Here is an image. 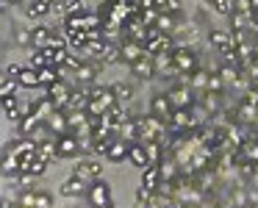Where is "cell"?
Instances as JSON below:
<instances>
[{"mask_svg":"<svg viewBox=\"0 0 258 208\" xmlns=\"http://www.w3.org/2000/svg\"><path fill=\"white\" fill-rule=\"evenodd\" d=\"M139 128H142V145H147V142H161L164 133H167V128H169V122L150 111L139 119Z\"/></svg>","mask_w":258,"mask_h":208,"instance_id":"cell-1","label":"cell"},{"mask_svg":"<svg viewBox=\"0 0 258 208\" xmlns=\"http://www.w3.org/2000/svg\"><path fill=\"white\" fill-rule=\"evenodd\" d=\"M86 197H89L92 208H111V189H108V183H103V180H92Z\"/></svg>","mask_w":258,"mask_h":208,"instance_id":"cell-2","label":"cell"},{"mask_svg":"<svg viewBox=\"0 0 258 208\" xmlns=\"http://www.w3.org/2000/svg\"><path fill=\"white\" fill-rule=\"evenodd\" d=\"M56 142H58V158H75L84 150V145H81V139L75 133H64V136H58Z\"/></svg>","mask_w":258,"mask_h":208,"instance_id":"cell-3","label":"cell"},{"mask_svg":"<svg viewBox=\"0 0 258 208\" xmlns=\"http://www.w3.org/2000/svg\"><path fill=\"white\" fill-rule=\"evenodd\" d=\"M45 95L50 97L53 103H56V108H67V103H70V97H73V89H70L64 81H56L53 86H45Z\"/></svg>","mask_w":258,"mask_h":208,"instance_id":"cell-4","label":"cell"},{"mask_svg":"<svg viewBox=\"0 0 258 208\" xmlns=\"http://www.w3.org/2000/svg\"><path fill=\"white\" fill-rule=\"evenodd\" d=\"M169 128H172V130H195L191 106L189 108H175V111L169 114Z\"/></svg>","mask_w":258,"mask_h":208,"instance_id":"cell-5","label":"cell"},{"mask_svg":"<svg viewBox=\"0 0 258 208\" xmlns=\"http://www.w3.org/2000/svg\"><path fill=\"white\" fill-rule=\"evenodd\" d=\"M172 61H175V67H178V73H195L197 70V58L189 47H175Z\"/></svg>","mask_w":258,"mask_h":208,"instance_id":"cell-6","label":"cell"},{"mask_svg":"<svg viewBox=\"0 0 258 208\" xmlns=\"http://www.w3.org/2000/svg\"><path fill=\"white\" fill-rule=\"evenodd\" d=\"M153 67H156V73L164 75V78H175V75H178V67H175L172 53H169V50L156 53V56H153Z\"/></svg>","mask_w":258,"mask_h":208,"instance_id":"cell-7","label":"cell"},{"mask_svg":"<svg viewBox=\"0 0 258 208\" xmlns=\"http://www.w3.org/2000/svg\"><path fill=\"white\" fill-rule=\"evenodd\" d=\"M73 175L81 180H86V183H92V180H100V164L97 161H78L73 167Z\"/></svg>","mask_w":258,"mask_h":208,"instance_id":"cell-8","label":"cell"},{"mask_svg":"<svg viewBox=\"0 0 258 208\" xmlns=\"http://www.w3.org/2000/svg\"><path fill=\"white\" fill-rule=\"evenodd\" d=\"M47 122V128H50V133L56 136H64V133H70V122H67V111H61V108H56V111L50 114V117L45 119Z\"/></svg>","mask_w":258,"mask_h":208,"instance_id":"cell-9","label":"cell"},{"mask_svg":"<svg viewBox=\"0 0 258 208\" xmlns=\"http://www.w3.org/2000/svg\"><path fill=\"white\" fill-rule=\"evenodd\" d=\"M150 111H153V114H158V117H164V119L169 122V114L175 111V106H172V100H169L167 92H158V95H153V100H150Z\"/></svg>","mask_w":258,"mask_h":208,"instance_id":"cell-10","label":"cell"},{"mask_svg":"<svg viewBox=\"0 0 258 208\" xmlns=\"http://www.w3.org/2000/svg\"><path fill=\"white\" fill-rule=\"evenodd\" d=\"M119 139L128 142V145H136V142L142 139V128H139V119H128V122H122L117 128Z\"/></svg>","mask_w":258,"mask_h":208,"instance_id":"cell-11","label":"cell"},{"mask_svg":"<svg viewBox=\"0 0 258 208\" xmlns=\"http://www.w3.org/2000/svg\"><path fill=\"white\" fill-rule=\"evenodd\" d=\"M131 73L136 75L139 81H150L156 75V67H153V56H142L139 61L131 64Z\"/></svg>","mask_w":258,"mask_h":208,"instance_id":"cell-12","label":"cell"},{"mask_svg":"<svg viewBox=\"0 0 258 208\" xmlns=\"http://www.w3.org/2000/svg\"><path fill=\"white\" fill-rule=\"evenodd\" d=\"M61 194H64V197H81V194H89V183L73 175V178H67V180L61 183Z\"/></svg>","mask_w":258,"mask_h":208,"instance_id":"cell-13","label":"cell"},{"mask_svg":"<svg viewBox=\"0 0 258 208\" xmlns=\"http://www.w3.org/2000/svg\"><path fill=\"white\" fill-rule=\"evenodd\" d=\"M128 161L134 164V167H139V169L150 167V156H147V147L142 145V142H136V145L128 147Z\"/></svg>","mask_w":258,"mask_h":208,"instance_id":"cell-14","label":"cell"},{"mask_svg":"<svg viewBox=\"0 0 258 208\" xmlns=\"http://www.w3.org/2000/svg\"><path fill=\"white\" fill-rule=\"evenodd\" d=\"M167 95H169V100H172L175 108H189L191 106V89L183 86V84H178L175 89H169Z\"/></svg>","mask_w":258,"mask_h":208,"instance_id":"cell-15","label":"cell"},{"mask_svg":"<svg viewBox=\"0 0 258 208\" xmlns=\"http://www.w3.org/2000/svg\"><path fill=\"white\" fill-rule=\"evenodd\" d=\"M128 142H122V139H114L111 142V147L106 150V158L111 164H122V161H128Z\"/></svg>","mask_w":258,"mask_h":208,"instance_id":"cell-16","label":"cell"},{"mask_svg":"<svg viewBox=\"0 0 258 208\" xmlns=\"http://www.w3.org/2000/svg\"><path fill=\"white\" fill-rule=\"evenodd\" d=\"M142 56H147L142 45H136V42H122V64L125 67H131L134 61H139Z\"/></svg>","mask_w":258,"mask_h":208,"instance_id":"cell-17","label":"cell"},{"mask_svg":"<svg viewBox=\"0 0 258 208\" xmlns=\"http://www.w3.org/2000/svg\"><path fill=\"white\" fill-rule=\"evenodd\" d=\"M158 183H161V172H158V164H150V167L142 169V186L150 191L158 189Z\"/></svg>","mask_w":258,"mask_h":208,"instance_id":"cell-18","label":"cell"},{"mask_svg":"<svg viewBox=\"0 0 258 208\" xmlns=\"http://www.w3.org/2000/svg\"><path fill=\"white\" fill-rule=\"evenodd\" d=\"M36 150H39V156L45 158L47 164H50V161H58V142H56V136L39 142V145H36Z\"/></svg>","mask_w":258,"mask_h":208,"instance_id":"cell-19","label":"cell"},{"mask_svg":"<svg viewBox=\"0 0 258 208\" xmlns=\"http://www.w3.org/2000/svg\"><path fill=\"white\" fill-rule=\"evenodd\" d=\"M86 106H89V95H86V89L81 86V89H73V97H70L64 111H86Z\"/></svg>","mask_w":258,"mask_h":208,"instance_id":"cell-20","label":"cell"},{"mask_svg":"<svg viewBox=\"0 0 258 208\" xmlns=\"http://www.w3.org/2000/svg\"><path fill=\"white\" fill-rule=\"evenodd\" d=\"M97 78V67L95 64H84L81 70H75V84L78 86H92Z\"/></svg>","mask_w":258,"mask_h":208,"instance_id":"cell-21","label":"cell"},{"mask_svg":"<svg viewBox=\"0 0 258 208\" xmlns=\"http://www.w3.org/2000/svg\"><path fill=\"white\" fill-rule=\"evenodd\" d=\"M208 42H211L219 53H225V50H230V47H233V39H230L228 31H211V34H208Z\"/></svg>","mask_w":258,"mask_h":208,"instance_id":"cell-22","label":"cell"},{"mask_svg":"<svg viewBox=\"0 0 258 208\" xmlns=\"http://www.w3.org/2000/svg\"><path fill=\"white\" fill-rule=\"evenodd\" d=\"M56 81H61V67L58 64H47L39 70V84L42 86H53Z\"/></svg>","mask_w":258,"mask_h":208,"instance_id":"cell-23","label":"cell"},{"mask_svg":"<svg viewBox=\"0 0 258 208\" xmlns=\"http://www.w3.org/2000/svg\"><path fill=\"white\" fill-rule=\"evenodd\" d=\"M228 202H230V208H252L250 197H247V189H241V186L239 189L233 186V189L228 191Z\"/></svg>","mask_w":258,"mask_h":208,"instance_id":"cell-24","label":"cell"},{"mask_svg":"<svg viewBox=\"0 0 258 208\" xmlns=\"http://www.w3.org/2000/svg\"><path fill=\"white\" fill-rule=\"evenodd\" d=\"M208 78H211V70L206 67H197L195 73H191V92H206L208 89Z\"/></svg>","mask_w":258,"mask_h":208,"instance_id":"cell-25","label":"cell"},{"mask_svg":"<svg viewBox=\"0 0 258 208\" xmlns=\"http://www.w3.org/2000/svg\"><path fill=\"white\" fill-rule=\"evenodd\" d=\"M20 86L23 89H34V86H42L39 84V70H34V67H23V73H20Z\"/></svg>","mask_w":258,"mask_h":208,"instance_id":"cell-26","label":"cell"},{"mask_svg":"<svg viewBox=\"0 0 258 208\" xmlns=\"http://www.w3.org/2000/svg\"><path fill=\"white\" fill-rule=\"evenodd\" d=\"M39 122H42V119H39V114H34V111H31V114H25V117L17 122V125H20V136L31 139V133H34V128H36Z\"/></svg>","mask_w":258,"mask_h":208,"instance_id":"cell-27","label":"cell"},{"mask_svg":"<svg viewBox=\"0 0 258 208\" xmlns=\"http://www.w3.org/2000/svg\"><path fill=\"white\" fill-rule=\"evenodd\" d=\"M156 28H158V34L172 36V34H175V28H178V23H175V14H158Z\"/></svg>","mask_w":258,"mask_h":208,"instance_id":"cell-28","label":"cell"},{"mask_svg":"<svg viewBox=\"0 0 258 208\" xmlns=\"http://www.w3.org/2000/svg\"><path fill=\"white\" fill-rule=\"evenodd\" d=\"M100 64H122V45H111V42H108L106 50H103Z\"/></svg>","mask_w":258,"mask_h":208,"instance_id":"cell-29","label":"cell"},{"mask_svg":"<svg viewBox=\"0 0 258 208\" xmlns=\"http://www.w3.org/2000/svg\"><path fill=\"white\" fill-rule=\"evenodd\" d=\"M14 42H17L20 47H34V28L17 25V28H14Z\"/></svg>","mask_w":258,"mask_h":208,"instance_id":"cell-30","label":"cell"},{"mask_svg":"<svg viewBox=\"0 0 258 208\" xmlns=\"http://www.w3.org/2000/svg\"><path fill=\"white\" fill-rule=\"evenodd\" d=\"M217 75H219V78L225 81V86H228V89H230V86H233L236 81H239L241 70H236V67H228V64H219V67H217Z\"/></svg>","mask_w":258,"mask_h":208,"instance_id":"cell-31","label":"cell"},{"mask_svg":"<svg viewBox=\"0 0 258 208\" xmlns=\"http://www.w3.org/2000/svg\"><path fill=\"white\" fill-rule=\"evenodd\" d=\"M128 119H131V114L125 111V108L119 106V103H117L114 108H108V122H111V128H114V130H117L122 122H128Z\"/></svg>","mask_w":258,"mask_h":208,"instance_id":"cell-32","label":"cell"},{"mask_svg":"<svg viewBox=\"0 0 258 208\" xmlns=\"http://www.w3.org/2000/svg\"><path fill=\"white\" fill-rule=\"evenodd\" d=\"M239 153L247 158V161H255L258 164V136H250V139L239 147Z\"/></svg>","mask_w":258,"mask_h":208,"instance_id":"cell-33","label":"cell"},{"mask_svg":"<svg viewBox=\"0 0 258 208\" xmlns=\"http://www.w3.org/2000/svg\"><path fill=\"white\" fill-rule=\"evenodd\" d=\"M47 12H53V3H45V0H34L28 6V17L36 20V17H45Z\"/></svg>","mask_w":258,"mask_h":208,"instance_id":"cell-34","label":"cell"},{"mask_svg":"<svg viewBox=\"0 0 258 208\" xmlns=\"http://www.w3.org/2000/svg\"><path fill=\"white\" fill-rule=\"evenodd\" d=\"M153 6L161 14H178L180 12V0H153Z\"/></svg>","mask_w":258,"mask_h":208,"instance_id":"cell-35","label":"cell"},{"mask_svg":"<svg viewBox=\"0 0 258 208\" xmlns=\"http://www.w3.org/2000/svg\"><path fill=\"white\" fill-rule=\"evenodd\" d=\"M147 156H150V164H158L164 158V153H167V147L161 145V142H147Z\"/></svg>","mask_w":258,"mask_h":208,"instance_id":"cell-36","label":"cell"},{"mask_svg":"<svg viewBox=\"0 0 258 208\" xmlns=\"http://www.w3.org/2000/svg\"><path fill=\"white\" fill-rule=\"evenodd\" d=\"M111 92L117 95V100H119V103H125V100H131V97H134V86H131V84H125V81L114 84V86H111Z\"/></svg>","mask_w":258,"mask_h":208,"instance_id":"cell-37","label":"cell"},{"mask_svg":"<svg viewBox=\"0 0 258 208\" xmlns=\"http://www.w3.org/2000/svg\"><path fill=\"white\" fill-rule=\"evenodd\" d=\"M50 34H53L50 28H45V25H36V28H34V47H47Z\"/></svg>","mask_w":258,"mask_h":208,"instance_id":"cell-38","label":"cell"},{"mask_svg":"<svg viewBox=\"0 0 258 208\" xmlns=\"http://www.w3.org/2000/svg\"><path fill=\"white\" fill-rule=\"evenodd\" d=\"M230 28H233V31H241V28H250V14H241V12H233V14H230Z\"/></svg>","mask_w":258,"mask_h":208,"instance_id":"cell-39","label":"cell"},{"mask_svg":"<svg viewBox=\"0 0 258 208\" xmlns=\"http://www.w3.org/2000/svg\"><path fill=\"white\" fill-rule=\"evenodd\" d=\"M14 183H17V189L20 191H31V189H36V175H20V178H14Z\"/></svg>","mask_w":258,"mask_h":208,"instance_id":"cell-40","label":"cell"},{"mask_svg":"<svg viewBox=\"0 0 258 208\" xmlns=\"http://www.w3.org/2000/svg\"><path fill=\"white\" fill-rule=\"evenodd\" d=\"M158 14H161V12H158L156 6H153V9H142V12H139V20L147 25V28H153V25H156V20H158Z\"/></svg>","mask_w":258,"mask_h":208,"instance_id":"cell-41","label":"cell"},{"mask_svg":"<svg viewBox=\"0 0 258 208\" xmlns=\"http://www.w3.org/2000/svg\"><path fill=\"white\" fill-rule=\"evenodd\" d=\"M225 89H228V86H225V81L219 78L217 73H211V78H208V89H206V92H214V95H225Z\"/></svg>","mask_w":258,"mask_h":208,"instance_id":"cell-42","label":"cell"},{"mask_svg":"<svg viewBox=\"0 0 258 208\" xmlns=\"http://www.w3.org/2000/svg\"><path fill=\"white\" fill-rule=\"evenodd\" d=\"M64 31H67L70 36L78 34L81 31V14H67V20H64Z\"/></svg>","mask_w":258,"mask_h":208,"instance_id":"cell-43","label":"cell"},{"mask_svg":"<svg viewBox=\"0 0 258 208\" xmlns=\"http://www.w3.org/2000/svg\"><path fill=\"white\" fill-rule=\"evenodd\" d=\"M17 89H23V86H20V81L6 78V81H3V86H0V95H3V97H12V95H17Z\"/></svg>","mask_w":258,"mask_h":208,"instance_id":"cell-44","label":"cell"},{"mask_svg":"<svg viewBox=\"0 0 258 208\" xmlns=\"http://www.w3.org/2000/svg\"><path fill=\"white\" fill-rule=\"evenodd\" d=\"M70 45L78 47V50H84L86 45H89V31H78V34L70 36Z\"/></svg>","mask_w":258,"mask_h":208,"instance_id":"cell-45","label":"cell"},{"mask_svg":"<svg viewBox=\"0 0 258 208\" xmlns=\"http://www.w3.org/2000/svg\"><path fill=\"white\" fill-rule=\"evenodd\" d=\"M217 14H233V0H211Z\"/></svg>","mask_w":258,"mask_h":208,"instance_id":"cell-46","label":"cell"},{"mask_svg":"<svg viewBox=\"0 0 258 208\" xmlns=\"http://www.w3.org/2000/svg\"><path fill=\"white\" fill-rule=\"evenodd\" d=\"M34 208H53V197L47 191H36V200H34Z\"/></svg>","mask_w":258,"mask_h":208,"instance_id":"cell-47","label":"cell"},{"mask_svg":"<svg viewBox=\"0 0 258 208\" xmlns=\"http://www.w3.org/2000/svg\"><path fill=\"white\" fill-rule=\"evenodd\" d=\"M67 14H86V0H67Z\"/></svg>","mask_w":258,"mask_h":208,"instance_id":"cell-48","label":"cell"},{"mask_svg":"<svg viewBox=\"0 0 258 208\" xmlns=\"http://www.w3.org/2000/svg\"><path fill=\"white\" fill-rule=\"evenodd\" d=\"M45 169H47V161L42 156H36V161L31 164V175H36V178H42L45 175Z\"/></svg>","mask_w":258,"mask_h":208,"instance_id":"cell-49","label":"cell"},{"mask_svg":"<svg viewBox=\"0 0 258 208\" xmlns=\"http://www.w3.org/2000/svg\"><path fill=\"white\" fill-rule=\"evenodd\" d=\"M150 200H156V191L139 186V189H136V202H150Z\"/></svg>","mask_w":258,"mask_h":208,"instance_id":"cell-50","label":"cell"},{"mask_svg":"<svg viewBox=\"0 0 258 208\" xmlns=\"http://www.w3.org/2000/svg\"><path fill=\"white\" fill-rule=\"evenodd\" d=\"M47 47H53V50H61V47H67V39H64L61 34H50V39H47Z\"/></svg>","mask_w":258,"mask_h":208,"instance_id":"cell-51","label":"cell"},{"mask_svg":"<svg viewBox=\"0 0 258 208\" xmlns=\"http://www.w3.org/2000/svg\"><path fill=\"white\" fill-rule=\"evenodd\" d=\"M233 12H241V14H252V3H250V0H233Z\"/></svg>","mask_w":258,"mask_h":208,"instance_id":"cell-52","label":"cell"},{"mask_svg":"<svg viewBox=\"0 0 258 208\" xmlns=\"http://www.w3.org/2000/svg\"><path fill=\"white\" fill-rule=\"evenodd\" d=\"M244 103H250V106H255L258 108V92L255 89H244V97H241Z\"/></svg>","mask_w":258,"mask_h":208,"instance_id":"cell-53","label":"cell"},{"mask_svg":"<svg viewBox=\"0 0 258 208\" xmlns=\"http://www.w3.org/2000/svg\"><path fill=\"white\" fill-rule=\"evenodd\" d=\"M17 108L20 106H17V97H14V95L12 97H3V111H6V114L9 111H17Z\"/></svg>","mask_w":258,"mask_h":208,"instance_id":"cell-54","label":"cell"},{"mask_svg":"<svg viewBox=\"0 0 258 208\" xmlns=\"http://www.w3.org/2000/svg\"><path fill=\"white\" fill-rule=\"evenodd\" d=\"M67 47H61V50H56L53 53V64H58V67H64V61H67Z\"/></svg>","mask_w":258,"mask_h":208,"instance_id":"cell-55","label":"cell"},{"mask_svg":"<svg viewBox=\"0 0 258 208\" xmlns=\"http://www.w3.org/2000/svg\"><path fill=\"white\" fill-rule=\"evenodd\" d=\"M20 73H23V67H17V64H9V67H6V78H14V81H17Z\"/></svg>","mask_w":258,"mask_h":208,"instance_id":"cell-56","label":"cell"},{"mask_svg":"<svg viewBox=\"0 0 258 208\" xmlns=\"http://www.w3.org/2000/svg\"><path fill=\"white\" fill-rule=\"evenodd\" d=\"M64 67H67V70H73V73H75V70H81V67H84V64H81L78 58H73V56H70L67 61H64Z\"/></svg>","mask_w":258,"mask_h":208,"instance_id":"cell-57","label":"cell"},{"mask_svg":"<svg viewBox=\"0 0 258 208\" xmlns=\"http://www.w3.org/2000/svg\"><path fill=\"white\" fill-rule=\"evenodd\" d=\"M250 28L255 31V34H258V9H255V12L250 14Z\"/></svg>","mask_w":258,"mask_h":208,"instance_id":"cell-58","label":"cell"},{"mask_svg":"<svg viewBox=\"0 0 258 208\" xmlns=\"http://www.w3.org/2000/svg\"><path fill=\"white\" fill-rule=\"evenodd\" d=\"M117 3H125V6H131V9H139L142 6V0H117Z\"/></svg>","mask_w":258,"mask_h":208,"instance_id":"cell-59","label":"cell"},{"mask_svg":"<svg viewBox=\"0 0 258 208\" xmlns=\"http://www.w3.org/2000/svg\"><path fill=\"white\" fill-rule=\"evenodd\" d=\"M139 9H153V0H142V6Z\"/></svg>","mask_w":258,"mask_h":208,"instance_id":"cell-60","label":"cell"},{"mask_svg":"<svg viewBox=\"0 0 258 208\" xmlns=\"http://www.w3.org/2000/svg\"><path fill=\"white\" fill-rule=\"evenodd\" d=\"M12 3H23V0H3V6H12Z\"/></svg>","mask_w":258,"mask_h":208,"instance_id":"cell-61","label":"cell"},{"mask_svg":"<svg viewBox=\"0 0 258 208\" xmlns=\"http://www.w3.org/2000/svg\"><path fill=\"white\" fill-rule=\"evenodd\" d=\"M252 45H255V56H258V36H255V39H252Z\"/></svg>","mask_w":258,"mask_h":208,"instance_id":"cell-62","label":"cell"}]
</instances>
